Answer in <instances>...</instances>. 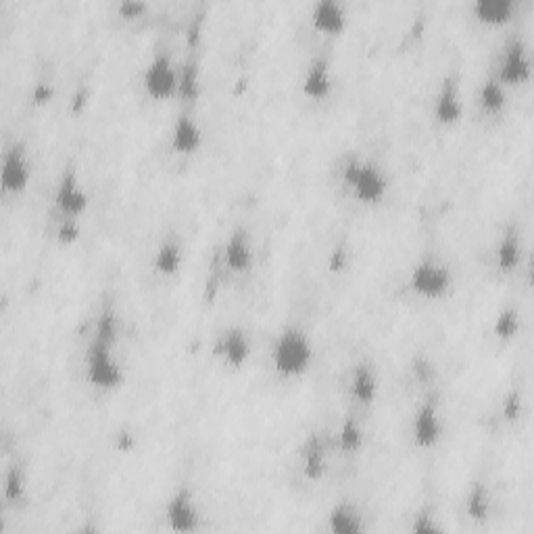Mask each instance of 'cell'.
Masks as SVG:
<instances>
[{
    "label": "cell",
    "instance_id": "1",
    "mask_svg": "<svg viewBox=\"0 0 534 534\" xmlns=\"http://www.w3.org/2000/svg\"><path fill=\"white\" fill-rule=\"evenodd\" d=\"M315 351L309 334L299 326H286L272 347V365L282 378H301L314 363Z\"/></svg>",
    "mask_w": 534,
    "mask_h": 534
},
{
    "label": "cell",
    "instance_id": "2",
    "mask_svg": "<svg viewBox=\"0 0 534 534\" xmlns=\"http://www.w3.org/2000/svg\"><path fill=\"white\" fill-rule=\"evenodd\" d=\"M343 184L351 196L363 205H380L387 199L388 179L371 159L353 157L343 167Z\"/></svg>",
    "mask_w": 534,
    "mask_h": 534
},
{
    "label": "cell",
    "instance_id": "3",
    "mask_svg": "<svg viewBox=\"0 0 534 534\" xmlns=\"http://www.w3.org/2000/svg\"><path fill=\"white\" fill-rule=\"evenodd\" d=\"M453 275L445 263L436 257H424L413 266L410 274V288L426 301H439L451 291Z\"/></svg>",
    "mask_w": 534,
    "mask_h": 534
},
{
    "label": "cell",
    "instance_id": "4",
    "mask_svg": "<svg viewBox=\"0 0 534 534\" xmlns=\"http://www.w3.org/2000/svg\"><path fill=\"white\" fill-rule=\"evenodd\" d=\"M86 378L92 387L100 391H113L125 380L124 368L119 365L111 345L92 339L86 351Z\"/></svg>",
    "mask_w": 534,
    "mask_h": 534
},
{
    "label": "cell",
    "instance_id": "5",
    "mask_svg": "<svg viewBox=\"0 0 534 534\" xmlns=\"http://www.w3.org/2000/svg\"><path fill=\"white\" fill-rule=\"evenodd\" d=\"M144 90L155 100L173 99L179 92V69L167 52H155L142 77Z\"/></svg>",
    "mask_w": 534,
    "mask_h": 534
},
{
    "label": "cell",
    "instance_id": "6",
    "mask_svg": "<svg viewBox=\"0 0 534 534\" xmlns=\"http://www.w3.org/2000/svg\"><path fill=\"white\" fill-rule=\"evenodd\" d=\"M530 76H532V61L526 42L522 40L520 36H514V38L506 44V48H503L499 69H497L495 77L506 88H514L526 84L530 80Z\"/></svg>",
    "mask_w": 534,
    "mask_h": 534
},
{
    "label": "cell",
    "instance_id": "7",
    "mask_svg": "<svg viewBox=\"0 0 534 534\" xmlns=\"http://www.w3.org/2000/svg\"><path fill=\"white\" fill-rule=\"evenodd\" d=\"M165 520L173 532H195L201 528V509L190 487H179L170 497Z\"/></svg>",
    "mask_w": 534,
    "mask_h": 534
},
{
    "label": "cell",
    "instance_id": "8",
    "mask_svg": "<svg viewBox=\"0 0 534 534\" xmlns=\"http://www.w3.org/2000/svg\"><path fill=\"white\" fill-rule=\"evenodd\" d=\"M442 418L439 403L434 399L428 397L422 401V405L418 407L411 419V439L419 449H432L439 445L442 439Z\"/></svg>",
    "mask_w": 534,
    "mask_h": 534
},
{
    "label": "cell",
    "instance_id": "9",
    "mask_svg": "<svg viewBox=\"0 0 534 534\" xmlns=\"http://www.w3.org/2000/svg\"><path fill=\"white\" fill-rule=\"evenodd\" d=\"M29 179H32V163L28 159V151L21 142H15L3 157L0 186L11 195H21L29 186Z\"/></svg>",
    "mask_w": 534,
    "mask_h": 534
},
{
    "label": "cell",
    "instance_id": "10",
    "mask_svg": "<svg viewBox=\"0 0 534 534\" xmlns=\"http://www.w3.org/2000/svg\"><path fill=\"white\" fill-rule=\"evenodd\" d=\"M88 203V192L82 186V179L77 176V171L65 170L55 192V205L59 211H61L63 218L80 219L82 215L86 213Z\"/></svg>",
    "mask_w": 534,
    "mask_h": 534
},
{
    "label": "cell",
    "instance_id": "11",
    "mask_svg": "<svg viewBox=\"0 0 534 534\" xmlns=\"http://www.w3.org/2000/svg\"><path fill=\"white\" fill-rule=\"evenodd\" d=\"M215 355L224 362L227 368L240 370L251 357V340L249 334L240 326H230L219 334L215 343Z\"/></svg>",
    "mask_w": 534,
    "mask_h": 534
},
{
    "label": "cell",
    "instance_id": "12",
    "mask_svg": "<svg viewBox=\"0 0 534 534\" xmlns=\"http://www.w3.org/2000/svg\"><path fill=\"white\" fill-rule=\"evenodd\" d=\"M434 117L442 125H455L464 117V100H461V86L455 76L442 80L434 99Z\"/></svg>",
    "mask_w": 534,
    "mask_h": 534
},
{
    "label": "cell",
    "instance_id": "13",
    "mask_svg": "<svg viewBox=\"0 0 534 534\" xmlns=\"http://www.w3.org/2000/svg\"><path fill=\"white\" fill-rule=\"evenodd\" d=\"M311 23L317 32L326 36H339L345 32L347 23H349V13L347 7L339 0H320L311 9Z\"/></svg>",
    "mask_w": 534,
    "mask_h": 534
},
{
    "label": "cell",
    "instance_id": "14",
    "mask_svg": "<svg viewBox=\"0 0 534 534\" xmlns=\"http://www.w3.org/2000/svg\"><path fill=\"white\" fill-rule=\"evenodd\" d=\"M170 144L171 151L178 155H195L203 147V130L188 111H182L178 116L171 128Z\"/></svg>",
    "mask_w": 534,
    "mask_h": 534
},
{
    "label": "cell",
    "instance_id": "15",
    "mask_svg": "<svg viewBox=\"0 0 534 534\" xmlns=\"http://www.w3.org/2000/svg\"><path fill=\"white\" fill-rule=\"evenodd\" d=\"M332 68H330L328 57H315L303 76V96L311 100H323L332 92Z\"/></svg>",
    "mask_w": 534,
    "mask_h": 534
},
{
    "label": "cell",
    "instance_id": "16",
    "mask_svg": "<svg viewBox=\"0 0 534 534\" xmlns=\"http://www.w3.org/2000/svg\"><path fill=\"white\" fill-rule=\"evenodd\" d=\"M224 261L227 269H232L234 274H244L253 263V247H251L249 232L244 227H236L232 230L224 244Z\"/></svg>",
    "mask_w": 534,
    "mask_h": 534
},
{
    "label": "cell",
    "instance_id": "17",
    "mask_svg": "<svg viewBox=\"0 0 534 534\" xmlns=\"http://www.w3.org/2000/svg\"><path fill=\"white\" fill-rule=\"evenodd\" d=\"M351 395L359 405H371L378 397V374L371 363L362 362L353 368Z\"/></svg>",
    "mask_w": 534,
    "mask_h": 534
},
{
    "label": "cell",
    "instance_id": "18",
    "mask_svg": "<svg viewBox=\"0 0 534 534\" xmlns=\"http://www.w3.org/2000/svg\"><path fill=\"white\" fill-rule=\"evenodd\" d=\"M301 467L305 478L311 480V482H320L323 478V474L328 470V453L323 442L320 441V436L311 434L303 445V453H301Z\"/></svg>",
    "mask_w": 534,
    "mask_h": 534
},
{
    "label": "cell",
    "instance_id": "19",
    "mask_svg": "<svg viewBox=\"0 0 534 534\" xmlns=\"http://www.w3.org/2000/svg\"><path fill=\"white\" fill-rule=\"evenodd\" d=\"M182 261H184V251L179 238L165 236L161 240L157 253H155V259H153L155 272L165 275V278H171V275H176L179 269H182Z\"/></svg>",
    "mask_w": 534,
    "mask_h": 534
},
{
    "label": "cell",
    "instance_id": "20",
    "mask_svg": "<svg viewBox=\"0 0 534 534\" xmlns=\"http://www.w3.org/2000/svg\"><path fill=\"white\" fill-rule=\"evenodd\" d=\"M328 528L336 534H359L363 532V515L357 506L349 501H340L328 514Z\"/></svg>",
    "mask_w": 534,
    "mask_h": 534
},
{
    "label": "cell",
    "instance_id": "21",
    "mask_svg": "<svg viewBox=\"0 0 534 534\" xmlns=\"http://www.w3.org/2000/svg\"><path fill=\"white\" fill-rule=\"evenodd\" d=\"M497 269L501 274H512L518 269L522 261V240L515 227H507L503 238L499 240V247L495 251Z\"/></svg>",
    "mask_w": 534,
    "mask_h": 534
},
{
    "label": "cell",
    "instance_id": "22",
    "mask_svg": "<svg viewBox=\"0 0 534 534\" xmlns=\"http://www.w3.org/2000/svg\"><path fill=\"white\" fill-rule=\"evenodd\" d=\"M472 11L476 20L487 23V26H503L512 20L515 3L514 0H476L472 4Z\"/></svg>",
    "mask_w": 534,
    "mask_h": 534
},
{
    "label": "cell",
    "instance_id": "23",
    "mask_svg": "<svg viewBox=\"0 0 534 534\" xmlns=\"http://www.w3.org/2000/svg\"><path fill=\"white\" fill-rule=\"evenodd\" d=\"M507 103V88L503 86V84L497 80L495 76L487 77V80L482 82V86H480L478 92V105L480 109L484 113H489V116H497V113H501L506 109Z\"/></svg>",
    "mask_w": 534,
    "mask_h": 534
},
{
    "label": "cell",
    "instance_id": "24",
    "mask_svg": "<svg viewBox=\"0 0 534 534\" xmlns=\"http://www.w3.org/2000/svg\"><path fill=\"white\" fill-rule=\"evenodd\" d=\"M466 512L474 522H484L490 514V493L484 484L476 482L467 493Z\"/></svg>",
    "mask_w": 534,
    "mask_h": 534
},
{
    "label": "cell",
    "instance_id": "25",
    "mask_svg": "<svg viewBox=\"0 0 534 534\" xmlns=\"http://www.w3.org/2000/svg\"><path fill=\"white\" fill-rule=\"evenodd\" d=\"M363 441L365 436H363L362 424H359L353 416H347L339 430V447L343 449L345 453H357L359 449L363 447Z\"/></svg>",
    "mask_w": 534,
    "mask_h": 534
},
{
    "label": "cell",
    "instance_id": "26",
    "mask_svg": "<svg viewBox=\"0 0 534 534\" xmlns=\"http://www.w3.org/2000/svg\"><path fill=\"white\" fill-rule=\"evenodd\" d=\"M199 63L195 59L184 63V68L179 69V96L188 100V103H195L199 99L201 92V84H199Z\"/></svg>",
    "mask_w": 534,
    "mask_h": 534
},
{
    "label": "cell",
    "instance_id": "27",
    "mask_svg": "<svg viewBox=\"0 0 534 534\" xmlns=\"http://www.w3.org/2000/svg\"><path fill=\"white\" fill-rule=\"evenodd\" d=\"M493 332L499 340H512L520 332V311L515 307H506L495 317Z\"/></svg>",
    "mask_w": 534,
    "mask_h": 534
},
{
    "label": "cell",
    "instance_id": "28",
    "mask_svg": "<svg viewBox=\"0 0 534 534\" xmlns=\"http://www.w3.org/2000/svg\"><path fill=\"white\" fill-rule=\"evenodd\" d=\"M92 339L100 340V343H105V345L116 347V343H117V317H116V311H113L111 307H105L103 311H100L99 320H96V328H94Z\"/></svg>",
    "mask_w": 534,
    "mask_h": 534
},
{
    "label": "cell",
    "instance_id": "29",
    "mask_svg": "<svg viewBox=\"0 0 534 534\" xmlns=\"http://www.w3.org/2000/svg\"><path fill=\"white\" fill-rule=\"evenodd\" d=\"M26 489H28V480L23 467L11 466L7 472V478H4V499L9 503L21 501L23 497H26Z\"/></svg>",
    "mask_w": 534,
    "mask_h": 534
},
{
    "label": "cell",
    "instance_id": "30",
    "mask_svg": "<svg viewBox=\"0 0 534 534\" xmlns=\"http://www.w3.org/2000/svg\"><path fill=\"white\" fill-rule=\"evenodd\" d=\"M413 532H441L442 528L439 526V522L434 518V512L432 509H422L418 512L416 518H413Z\"/></svg>",
    "mask_w": 534,
    "mask_h": 534
},
{
    "label": "cell",
    "instance_id": "31",
    "mask_svg": "<svg viewBox=\"0 0 534 534\" xmlns=\"http://www.w3.org/2000/svg\"><path fill=\"white\" fill-rule=\"evenodd\" d=\"M80 234H82L80 219H69V218H63L61 226H59L57 238L61 240L63 244H71V243H76L77 238H80Z\"/></svg>",
    "mask_w": 534,
    "mask_h": 534
},
{
    "label": "cell",
    "instance_id": "32",
    "mask_svg": "<svg viewBox=\"0 0 534 534\" xmlns=\"http://www.w3.org/2000/svg\"><path fill=\"white\" fill-rule=\"evenodd\" d=\"M117 11L125 20H136V17H140L147 11V4L138 3V0H125V3L119 4Z\"/></svg>",
    "mask_w": 534,
    "mask_h": 534
},
{
    "label": "cell",
    "instance_id": "33",
    "mask_svg": "<svg viewBox=\"0 0 534 534\" xmlns=\"http://www.w3.org/2000/svg\"><path fill=\"white\" fill-rule=\"evenodd\" d=\"M518 413H520V397L514 393V395H509L506 401V416L509 419H515L518 418Z\"/></svg>",
    "mask_w": 534,
    "mask_h": 534
}]
</instances>
